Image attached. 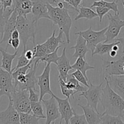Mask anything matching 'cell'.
<instances>
[{
	"label": "cell",
	"mask_w": 124,
	"mask_h": 124,
	"mask_svg": "<svg viewBox=\"0 0 124 124\" xmlns=\"http://www.w3.org/2000/svg\"><path fill=\"white\" fill-rule=\"evenodd\" d=\"M102 84L103 82H102L98 85H94L90 82V86L88 89L82 92L81 94H79V96L84 97L87 100V105L93 107L98 113L99 112L98 110V105L100 102L102 93Z\"/></svg>",
	"instance_id": "52a82bcc"
},
{
	"label": "cell",
	"mask_w": 124,
	"mask_h": 124,
	"mask_svg": "<svg viewBox=\"0 0 124 124\" xmlns=\"http://www.w3.org/2000/svg\"><path fill=\"white\" fill-rule=\"evenodd\" d=\"M33 5V2L32 0H18L13 4L18 15L24 16V17H27L28 14L31 13Z\"/></svg>",
	"instance_id": "7402d4cb"
},
{
	"label": "cell",
	"mask_w": 124,
	"mask_h": 124,
	"mask_svg": "<svg viewBox=\"0 0 124 124\" xmlns=\"http://www.w3.org/2000/svg\"><path fill=\"white\" fill-rule=\"evenodd\" d=\"M33 51L34 53V58H36L38 59L44 56L48 53L47 47L44 43L41 44H38L36 46H34Z\"/></svg>",
	"instance_id": "1f68e13d"
},
{
	"label": "cell",
	"mask_w": 124,
	"mask_h": 124,
	"mask_svg": "<svg viewBox=\"0 0 124 124\" xmlns=\"http://www.w3.org/2000/svg\"><path fill=\"white\" fill-rule=\"evenodd\" d=\"M73 75L75 77V78L78 80L79 82H81V84H82L83 85H84L85 87H87L88 88L90 86V85L88 84L87 83V81H88L87 78H85V76L84 75V74L81 72L80 70H76V71H74L73 73H72Z\"/></svg>",
	"instance_id": "8d00e7d4"
},
{
	"label": "cell",
	"mask_w": 124,
	"mask_h": 124,
	"mask_svg": "<svg viewBox=\"0 0 124 124\" xmlns=\"http://www.w3.org/2000/svg\"><path fill=\"white\" fill-rule=\"evenodd\" d=\"M116 44H120V42L118 41H115L114 42L108 44L104 42H100L98 44L96 47L94 52L92 53V57L94 56L96 54L103 56L105 54H109L110 51L112 50L113 47Z\"/></svg>",
	"instance_id": "cb8c5ba5"
},
{
	"label": "cell",
	"mask_w": 124,
	"mask_h": 124,
	"mask_svg": "<svg viewBox=\"0 0 124 124\" xmlns=\"http://www.w3.org/2000/svg\"><path fill=\"white\" fill-rule=\"evenodd\" d=\"M119 0H116V2H118ZM121 1H122V5H123V7L124 8V0H121Z\"/></svg>",
	"instance_id": "c3c4849f"
},
{
	"label": "cell",
	"mask_w": 124,
	"mask_h": 124,
	"mask_svg": "<svg viewBox=\"0 0 124 124\" xmlns=\"http://www.w3.org/2000/svg\"><path fill=\"white\" fill-rule=\"evenodd\" d=\"M41 102L42 101L31 103V111L36 116L41 117L42 119H46V116L44 115L43 108H42Z\"/></svg>",
	"instance_id": "836d02e7"
},
{
	"label": "cell",
	"mask_w": 124,
	"mask_h": 124,
	"mask_svg": "<svg viewBox=\"0 0 124 124\" xmlns=\"http://www.w3.org/2000/svg\"><path fill=\"white\" fill-rule=\"evenodd\" d=\"M119 14L120 13H115L113 15L110 13H107L109 24L105 33L106 40L104 41V43H108L115 40L119 34L121 29L124 27V20L120 19Z\"/></svg>",
	"instance_id": "8992f818"
},
{
	"label": "cell",
	"mask_w": 124,
	"mask_h": 124,
	"mask_svg": "<svg viewBox=\"0 0 124 124\" xmlns=\"http://www.w3.org/2000/svg\"><path fill=\"white\" fill-rule=\"evenodd\" d=\"M110 10V8H106L104 7H96V12L98 13V17L99 18V22L100 23L102 21V18L105 15L109 13V11Z\"/></svg>",
	"instance_id": "f35d334b"
},
{
	"label": "cell",
	"mask_w": 124,
	"mask_h": 124,
	"mask_svg": "<svg viewBox=\"0 0 124 124\" xmlns=\"http://www.w3.org/2000/svg\"><path fill=\"white\" fill-rule=\"evenodd\" d=\"M58 79H59V83L60 85V88L62 93L63 95L65 96L70 101V96H72L74 99L75 98L74 94L77 93V92L74 90L70 89L67 87H66L65 85L64 84V81L61 78V76H58Z\"/></svg>",
	"instance_id": "d6a6232c"
},
{
	"label": "cell",
	"mask_w": 124,
	"mask_h": 124,
	"mask_svg": "<svg viewBox=\"0 0 124 124\" xmlns=\"http://www.w3.org/2000/svg\"><path fill=\"white\" fill-rule=\"evenodd\" d=\"M13 78L12 73L6 71L1 67L0 69V98L6 96L8 99L16 90L15 84L13 83Z\"/></svg>",
	"instance_id": "ba28073f"
},
{
	"label": "cell",
	"mask_w": 124,
	"mask_h": 124,
	"mask_svg": "<svg viewBox=\"0 0 124 124\" xmlns=\"http://www.w3.org/2000/svg\"><path fill=\"white\" fill-rule=\"evenodd\" d=\"M18 13L15 8L14 11L12 13V15L6 23L4 28L3 32L1 35V42L0 44H2L3 42H8V40L11 38V35L12 32L15 29H16L17 18Z\"/></svg>",
	"instance_id": "2e32d148"
},
{
	"label": "cell",
	"mask_w": 124,
	"mask_h": 124,
	"mask_svg": "<svg viewBox=\"0 0 124 124\" xmlns=\"http://www.w3.org/2000/svg\"><path fill=\"white\" fill-rule=\"evenodd\" d=\"M101 122L103 124H123L124 121L121 119V116H116L104 112L102 114Z\"/></svg>",
	"instance_id": "4dcf8cb0"
},
{
	"label": "cell",
	"mask_w": 124,
	"mask_h": 124,
	"mask_svg": "<svg viewBox=\"0 0 124 124\" xmlns=\"http://www.w3.org/2000/svg\"><path fill=\"white\" fill-rule=\"evenodd\" d=\"M102 67L104 78L111 75H124V56H119V58L116 61L103 59Z\"/></svg>",
	"instance_id": "30bf717a"
},
{
	"label": "cell",
	"mask_w": 124,
	"mask_h": 124,
	"mask_svg": "<svg viewBox=\"0 0 124 124\" xmlns=\"http://www.w3.org/2000/svg\"><path fill=\"white\" fill-rule=\"evenodd\" d=\"M38 22L31 19H29L27 17L18 15L17 18L16 29L20 35L21 41L23 44V49H26L28 40L32 38L34 46H35V35L37 30Z\"/></svg>",
	"instance_id": "3957f363"
},
{
	"label": "cell",
	"mask_w": 124,
	"mask_h": 124,
	"mask_svg": "<svg viewBox=\"0 0 124 124\" xmlns=\"http://www.w3.org/2000/svg\"><path fill=\"white\" fill-rule=\"evenodd\" d=\"M107 79L111 88L124 99V75H111Z\"/></svg>",
	"instance_id": "ac0fdd59"
},
{
	"label": "cell",
	"mask_w": 124,
	"mask_h": 124,
	"mask_svg": "<svg viewBox=\"0 0 124 124\" xmlns=\"http://www.w3.org/2000/svg\"><path fill=\"white\" fill-rule=\"evenodd\" d=\"M20 42H21L20 38H18V39L10 38L9 40H8V42H7V45H6V48L5 50L7 51L8 46L10 45V46H12V47H13L15 50H17L18 48L19 47V45H20Z\"/></svg>",
	"instance_id": "ab89813d"
},
{
	"label": "cell",
	"mask_w": 124,
	"mask_h": 124,
	"mask_svg": "<svg viewBox=\"0 0 124 124\" xmlns=\"http://www.w3.org/2000/svg\"><path fill=\"white\" fill-rule=\"evenodd\" d=\"M95 1H101V0H95Z\"/></svg>",
	"instance_id": "f907efd6"
},
{
	"label": "cell",
	"mask_w": 124,
	"mask_h": 124,
	"mask_svg": "<svg viewBox=\"0 0 124 124\" xmlns=\"http://www.w3.org/2000/svg\"><path fill=\"white\" fill-rule=\"evenodd\" d=\"M64 84L70 89L74 90L76 92H83L87 90L88 87H84L79 84V82L75 78L72 74H69L66 81H64Z\"/></svg>",
	"instance_id": "484cf974"
},
{
	"label": "cell",
	"mask_w": 124,
	"mask_h": 124,
	"mask_svg": "<svg viewBox=\"0 0 124 124\" xmlns=\"http://www.w3.org/2000/svg\"><path fill=\"white\" fill-rule=\"evenodd\" d=\"M70 48L75 50V53L73 55V57L76 58L79 57H82L85 59L86 54L90 51V49L87 46V41L84 38H83L81 35H78V36L76 45L70 47Z\"/></svg>",
	"instance_id": "44dd1931"
},
{
	"label": "cell",
	"mask_w": 124,
	"mask_h": 124,
	"mask_svg": "<svg viewBox=\"0 0 124 124\" xmlns=\"http://www.w3.org/2000/svg\"><path fill=\"white\" fill-rule=\"evenodd\" d=\"M48 14L53 25H58L59 30L64 32L68 44L70 43V32L72 21L69 15V10L65 8H61L47 3Z\"/></svg>",
	"instance_id": "7a4b0ae2"
},
{
	"label": "cell",
	"mask_w": 124,
	"mask_h": 124,
	"mask_svg": "<svg viewBox=\"0 0 124 124\" xmlns=\"http://www.w3.org/2000/svg\"><path fill=\"white\" fill-rule=\"evenodd\" d=\"M56 30H54L52 35L50 38H47L46 42H44L45 46L47 47L48 53L53 52L57 48L59 47L60 44H64V41L62 39L63 32L61 30H59V34L57 36H55Z\"/></svg>",
	"instance_id": "ffe728a7"
},
{
	"label": "cell",
	"mask_w": 124,
	"mask_h": 124,
	"mask_svg": "<svg viewBox=\"0 0 124 124\" xmlns=\"http://www.w3.org/2000/svg\"><path fill=\"white\" fill-rule=\"evenodd\" d=\"M25 51H26V49H23V52H22L21 56H19L17 60H18V63H17V65L14 69H12V72H13L14 70H15L16 69H18V68L22 67H24L25 65H27L29 62H30V61H29L27 58L25 56Z\"/></svg>",
	"instance_id": "d590c367"
},
{
	"label": "cell",
	"mask_w": 124,
	"mask_h": 124,
	"mask_svg": "<svg viewBox=\"0 0 124 124\" xmlns=\"http://www.w3.org/2000/svg\"><path fill=\"white\" fill-rule=\"evenodd\" d=\"M119 44L115 45V46H114L113 47L112 50H115V51H116V52H118V50H119Z\"/></svg>",
	"instance_id": "7dc6e473"
},
{
	"label": "cell",
	"mask_w": 124,
	"mask_h": 124,
	"mask_svg": "<svg viewBox=\"0 0 124 124\" xmlns=\"http://www.w3.org/2000/svg\"><path fill=\"white\" fill-rule=\"evenodd\" d=\"M61 46H59V47H58V48H57L53 52L48 53V54H46V56L39 58V59L36 58V59H38L39 62H44V64H47V63L52 64V63H53V64L57 65V64H58V61L59 58V56H58V50L59 49V48L61 47Z\"/></svg>",
	"instance_id": "f546056e"
},
{
	"label": "cell",
	"mask_w": 124,
	"mask_h": 124,
	"mask_svg": "<svg viewBox=\"0 0 124 124\" xmlns=\"http://www.w3.org/2000/svg\"><path fill=\"white\" fill-rule=\"evenodd\" d=\"M29 90V99L31 103L36 102L40 101V93H37V91H35L33 88H30Z\"/></svg>",
	"instance_id": "74e56055"
},
{
	"label": "cell",
	"mask_w": 124,
	"mask_h": 124,
	"mask_svg": "<svg viewBox=\"0 0 124 124\" xmlns=\"http://www.w3.org/2000/svg\"><path fill=\"white\" fill-rule=\"evenodd\" d=\"M72 69L75 70H80L84 74V75L85 76L86 78L88 80L87 75V71L89 70L95 69V67L88 64L85 61V59H84L82 57H79L77 58V60L76 61L75 64L72 65Z\"/></svg>",
	"instance_id": "d4e9b609"
},
{
	"label": "cell",
	"mask_w": 124,
	"mask_h": 124,
	"mask_svg": "<svg viewBox=\"0 0 124 124\" xmlns=\"http://www.w3.org/2000/svg\"><path fill=\"white\" fill-rule=\"evenodd\" d=\"M32 111L28 113H19V121L21 124H38L41 117L36 116Z\"/></svg>",
	"instance_id": "83f0119b"
},
{
	"label": "cell",
	"mask_w": 124,
	"mask_h": 124,
	"mask_svg": "<svg viewBox=\"0 0 124 124\" xmlns=\"http://www.w3.org/2000/svg\"><path fill=\"white\" fill-rule=\"evenodd\" d=\"M39 63L40 62L38 59H36V58H34L33 64L31 65V67L30 69V71L25 75L24 83L23 84L21 85L18 86L16 88V90H23L26 89L29 90L30 88H32L35 91L39 92V91L36 90L35 85H36V84H38V78L36 76V73Z\"/></svg>",
	"instance_id": "7c38bea8"
},
{
	"label": "cell",
	"mask_w": 124,
	"mask_h": 124,
	"mask_svg": "<svg viewBox=\"0 0 124 124\" xmlns=\"http://www.w3.org/2000/svg\"><path fill=\"white\" fill-rule=\"evenodd\" d=\"M117 52H116V51L113 50H111L110 51V53H109V54H110V56L111 57V58H115V57L117 56Z\"/></svg>",
	"instance_id": "bcb514c9"
},
{
	"label": "cell",
	"mask_w": 124,
	"mask_h": 124,
	"mask_svg": "<svg viewBox=\"0 0 124 124\" xmlns=\"http://www.w3.org/2000/svg\"><path fill=\"white\" fill-rule=\"evenodd\" d=\"M82 0H69V3L71 5V6L74 7L76 10L78 12H79V10L78 9V7H79V5L82 2Z\"/></svg>",
	"instance_id": "b9f144b4"
},
{
	"label": "cell",
	"mask_w": 124,
	"mask_h": 124,
	"mask_svg": "<svg viewBox=\"0 0 124 124\" xmlns=\"http://www.w3.org/2000/svg\"><path fill=\"white\" fill-rule=\"evenodd\" d=\"M67 2H69V0H67Z\"/></svg>",
	"instance_id": "816d5d0a"
},
{
	"label": "cell",
	"mask_w": 124,
	"mask_h": 124,
	"mask_svg": "<svg viewBox=\"0 0 124 124\" xmlns=\"http://www.w3.org/2000/svg\"><path fill=\"white\" fill-rule=\"evenodd\" d=\"M104 7L106 8H110L115 13H119V11L118 9V5L117 2L115 1L112 2H107L104 0L101 1H93V4L90 7Z\"/></svg>",
	"instance_id": "f1b7e54d"
},
{
	"label": "cell",
	"mask_w": 124,
	"mask_h": 124,
	"mask_svg": "<svg viewBox=\"0 0 124 124\" xmlns=\"http://www.w3.org/2000/svg\"><path fill=\"white\" fill-rule=\"evenodd\" d=\"M14 1H15V2H17V1H18V0H14Z\"/></svg>",
	"instance_id": "681fc988"
},
{
	"label": "cell",
	"mask_w": 124,
	"mask_h": 124,
	"mask_svg": "<svg viewBox=\"0 0 124 124\" xmlns=\"http://www.w3.org/2000/svg\"><path fill=\"white\" fill-rule=\"evenodd\" d=\"M70 124H87V119L85 115H78L74 110V115L70 119Z\"/></svg>",
	"instance_id": "e575fe53"
},
{
	"label": "cell",
	"mask_w": 124,
	"mask_h": 124,
	"mask_svg": "<svg viewBox=\"0 0 124 124\" xmlns=\"http://www.w3.org/2000/svg\"><path fill=\"white\" fill-rule=\"evenodd\" d=\"M52 95L55 98L58 102V107L61 114V120L59 124H62L63 120L65 121V124H70V119L73 116L75 110L70 105V100L67 98L66 99H61L54 94Z\"/></svg>",
	"instance_id": "5bb4252c"
},
{
	"label": "cell",
	"mask_w": 124,
	"mask_h": 124,
	"mask_svg": "<svg viewBox=\"0 0 124 124\" xmlns=\"http://www.w3.org/2000/svg\"><path fill=\"white\" fill-rule=\"evenodd\" d=\"M42 102L44 104L46 111V121L45 124H50L59 118L61 116L58 107V102L53 95L48 99H42Z\"/></svg>",
	"instance_id": "8fae6325"
},
{
	"label": "cell",
	"mask_w": 124,
	"mask_h": 124,
	"mask_svg": "<svg viewBox=\"0 0 124 124\" xmlns=\"http://www.w3.org/2000/svg\"></svg>",
	"instance_id": "f5cc1de1"
},
{
	"label": "cell",
	"mask_w": 124,
	"mask_h": 124,
	"mask_svg": "<svg viewBox=\"0 0 124 124\" xmlns=\"http://www.w3.org/2000/svg\"><path fill=\"white\" fill-rule=\"evenodd\" d=\"M25 54L26 58L29 61L33 60L34 59V53L33 50H26Z\"/></svg>",
	"instance_id": "7bdbcfd3"
},
{
	"label": "cell",
	"mask_w": 124,
	"mask_h": 124,
	"mask_svg": "<svg viewBox=\"0 0 124 124\" xmlns=\"http://www.w3.org/2000/svg\"><path fill=\"white\" fill-rule=\"evenodd\" d=\"M20 35H19V33L17 29H15L14 31L12 32V35H11V38L12 39H18L19 38Z\"/></svg>",
	"instance_id": "ee69618b"
},
{
	"label": "cell",
	"mask_w": 124,
	"mask_h": 124,
	"mask_svg": "<svg viewBox=\"0 0 124 124\" xmlns=\"http://www.w3.org/2000/svg\"><path fill=\"white\" fill-rule=\"evenodd\" d=\"M108 27L104 28L100 31H94L92 30V26H90L89 29L84 31H80L75 33L76 35H81L87 41V44L90 50L92 51V53L94 52L96 47L100 42H104L106 40V33Z\"/></svg>",
	"instance_id": "277c9868"
},
{
	"label": "cell",
	"mask_w": 124,
	"mask_h": 124,
	"mask_svg": "<svg viewBox=\"0 0 124 124\" xmlns=\"http://www.w3.org/2000/svg\"><path fill=\"white\" fill-rule=\"evenodd\" d=\"M105 79L106 85L102 89L101 105L105 110L104 112L113 116L124 117V99L111 88L107 79Z\"/></svg>",
	"instance_id": "6da1fadb"
},
{
	"label": "cell",
	"mask_w": 124,
	"mask_h": 124,
	"mask_svg": "<svg viewBox=\"0 0 124 124\" xmlns=\"http://www.w3.org/2000/svg\"><path fill=\"white\" fill-rule=\"evenodd\" d=\"M0 52H1L2 56L1 67L6 70V71L12 73V62H13V59L15 58V57L18 54V50H16L15 53L12 54L8 53L6 50H3L2 47H1L0 48Z\"/></svg>",
	"instance_id": "603a6c76"
},
{
	"label": "cell",
	"mask_w": 124,
	"mask_h": 124,
	"mask_svg": "<svg viewBox=\"0 0 124 124\" xmlns=\"http://www.w3.org/2000/svg\"><path fill=\"white\" fill-rule=\"evenodd\" d=\"M50 63L45 64V67L43 72L41 75L38 76V85L39 87L40 101L44 99L46 94L52 96L53 93L50 88Z\"/></svg>",
	"instance_id": "9c48e42d"
},
{
	"label": "cell",
	"mask_w": 124,
	"mask_h": 124,
	"mask_svg": "<svg viewBox=\"0 0 124 124\" xmlns=\"http://www.w3.org/2000/svg\"><path fill=\"white\" fill-rule=\"evenodd\" d=\"M118 41L120 42V44L122 46V49H121V51H122V53L124 54V36L122 38H117L115 40V41Z\"/></svg>",
	"instance_id": "f6af8a7d"
},
{
	"label": "cell",
	"mask_w": 124,
	"mask_h": 124,
	"mask_svg": "<svg viewBox=\"0 0 124 124\" xmlns=\"http://www.w3.org/2000/svg\"><path fill=\"white\" fill-rule=\"evenodd\" d=\"M32 1L33 2V5L32 12H31L33 15L31 19L36 22H38V21L41 18L50 19L47 6V2L44 0H32Z\"/></svg>",
	"instance_id": "9a60e30c"
},
{
	"label": "cell",
	"mask_w": 124,
	"mask_h": 124,
	"mask_svg": "<svg viewBox=\"0 0 124 124\" xmlns=\"http://www.w3.org/2000/svg\"><path fill=\"white\" fill-rule=\"evenodd\" d=\"M57 69L59 71V76L64 81H66L67 78L69 75V71L72 70V65L70 64V61L66 55V48L64 47L61 56H59L57 64Z\"/></svg>",
	"instance_id": "e0dca14e"
},
{
	"label": "cell",
	"mask_w": 124,
	"mask_h": 124,
	"mask_svg": "<svg viewBox=\"0 0 124 124\" xmlns=\"http://www.w3.org/2000/svg\"><path fill=\"white\" fill-rule=\"evenodd\" d=\"M78 105L84 111L88 124H102L101 119L102 113L97 112L93 107L88 105L84 106L79 104H78Z\"/></svg>",
	"instance_id": "d6986e66"
},
{
	"label": "cell",
	"mask_w": 124,
	"mask_h": 124,
	"mask_svg": "<svg viewBox=\"0 0 124 124\" xmlns=\"http://www.w3.org/2000/svg\"><path fill=\"white\" fill-rule=\"evenodd\" d=\"M13 5V0H1V9L0 10H6L8 7H12Z\"/></svg>",
	"instance_id": "60d3db41"
},
{
	"label": "cell",
	"mask_w": 124,
	"mask_h": 124,
	"mask_svg": "<svg viewBox=\"0 0 124 124\" xmlns=\"http://www.w3.org/2000/svg\"><path fill=\"white\" fill-rule=\"evenodd\" d=\"M78 13L79 14L75 17V21L82 19V18H85V19L91 20V19H94L96 17H98V15L96 12L93 10L91 8L85 7L84 6H81L80 7Z\"/></svg>",
	"instance_id": "4316f807"
},
{
	"label": "cell",
	"mask_w": 124,
	"mask_h": 124,
	"mask_svg": "<svg viewBox=\"0 0 124 124\" xmlns=\"http://www.w3.org/2000/svg\"><path fill=\"white\" fill-rule=\"evenodd\" d=\"M19 113L14 107L12 100L9 99V104L7 109L0 112V124H19Z\"/></svg>",
	"instance_id": "4fadbf2b"
},
{
	"label": "cell",
	"mask_w": 124,
	"mask_h": 124,
	"mask_svg": "<svg viewBox=\"0 0 124 124\" xmlns=\"http://www.w3.org/2000/svg\"><path fill=\"white\" fill-rule=\"evenodd\" d=\"M9 99L12 100L13 106L19 113H28L31 111L29 90H16Z\"/></svg>",
	"instance_id": "5b68a950"
}]
</instances>
